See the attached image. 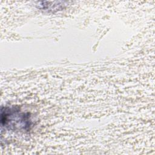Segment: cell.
I'll use <instances>...</instances> for the list:
<instances>
[{"mask_svg": "<svg viewBox=\"0 0 155 155\" xmlns=\"http://www.w3.org/2000/svg\"><path fill=\"white\" fill-rule=\"evenodd\" d=\"M2 126L18 131H27L32 125L29 113H24L16 107L2 108L1 110Z\"/></svg>", "mask_w": 155, "mask_h": 155, "instance_id": "1", "label": "cell"}]
</instances>
